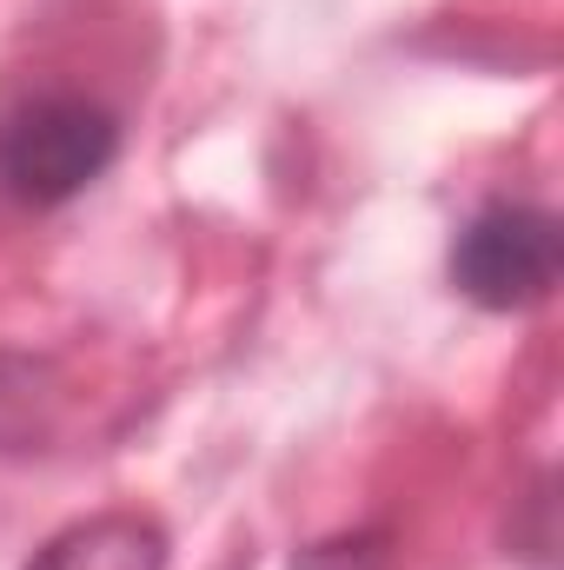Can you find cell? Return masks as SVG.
Returning a JSON list of instances; mask_svg holds the SVG:
<instances>
[{"instance_id": "cell-1", "label": "cell", "mask_w": 564, "mask_h": 570, "mask_svg": "<svg viewBox=\"0 0 564 570\" xmlns=\"http://www.w3.org/2000/svg\"><path fill=\"white\" fill-rule=\"evenodd\" d=\"M120 153V127L107 107L80 94H33L0 114V193L47 213L87 193Z\"/></svg>"}, {"instance_id": "cell-2", "label": "cell", "mask_w": 564, "mask_h": 570, "mask_svg": "<svg viewBox=\"0 0 564 570\" xmlns=\"http://www.w3.org/2000/svg\"><path fill=\"white\" fill-rule=\"evenodd\" d=\"M558 219L538 206H485L451 239V285L485 312H525L558 285Z\"/></svg>"}, {"instance_id": "cell-3", "label": "cell", "mask_w": 564, "mask_h": 570, "mask_svg": "<svg viewBox=\"0 0 564 570\" xmlns=\"http://www.w3.org/2000/svg\"><path fill=\"white\" fill-rule=\"evenodd\" d=\"M27 570H166V531L140 511H107L87 524H67Z\"/></svg>"}, {"instance_id": "cell-4", "label": "cell", "mask_w": 564, "mask_h": 570, "mask_svg": "<svg viewBox=\"0 0 564 570\" xmlns=\"http://www.w3.org/2000/svg\"><path fill=\"white\" fill-rule=\"evenodd\" d=\"M40 412H47V392H40V372L27 358H7L0 352V451L33 438L40 431Z\"/></svg>"}, {"instance_id": "cell-5", "label": "cell", "mask_w": 564, "mask_h": 570, "mask_svg": "<svg viewBox=\"0 0 564 570\" xmlns=\"http://www.w3.org/2000/svg\"><path fill=\"white\" fill-rule=\"evenodd\" d=\"M292 570H392V551H386V538L359 531V538H332V544L299 551Z\"/></svg>"}]
</instances>
